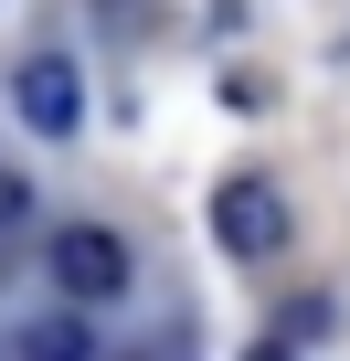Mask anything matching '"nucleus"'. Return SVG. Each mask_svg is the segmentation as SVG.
<instances>
[{"label": "nucleus", "mask_w": 350, "mask_h": 361, "mask_svg": "<svg viewBox=\"0 0 350 361\" xmlns=\"http://www.w3.org/2000/svg\"><path fill=\"white\" fill-rule=\"evenodd\" d=\"M54 287H64L75 308L127 298V234H106V224H64V234H54Z\"/></svg>", "instance_id": "f257e3e1"}, {"label": "nucleus", "mask_w": 350, "mask_h": 361, "mask_svg": "<svg viewBox=\"0 0 350 361\" xmlns=\"http://www.w3.org/2000/svg\"><path fill=\"white\" fill-rule=\"evenodd\" d=\"M213 234H223V255H244V266L287 245V202H276L265 170H234L223 192H213Z\"/></svg>", "instance_id": "f03ea898"}, {"label": "nucleus", "mask_w": 350, "mask_h": 361, "mask_svg": "<svg viewBox=\"0 0 350 361\" xmlns=\"http://www.w3.org/2000/svg\"><path fill=\"white\" fill-rule=\"evenodd\" d=\"M11 106H22V128H43V138H85V75H75L64 54H22Z\"/></svg>", "instance_id": "7ed1b4c3"}, {"label": "nucleus", "mask_w": 350, "mask_h": 361, "mask_svg": "<svg viewBox=\"0 0 350 361\" xmlns=\"http://www.w3.org/2000/svg\"><path fill=\"white\" fill-rule=\"evenodd\" d=\"M11 361H96V340H85V319H32L11 340Z\"/></svg>", "instance_id": "20e7f679"}, {"label": "nucleus", "mask_w": 350, "mask_h": 361, "mask_svg": "<svg viewBox=\"0 0 350 361\" xmlns=\"http://www.w3.org/2000/svg\"><path fill=\"white\" fill-rule=\"evenodd\" d=\"M22 224H32V180H22V170H0V234H22Z\"/></svg>", "instance_id": "39448f33"}, {"label": "nucleus", "mask_w": 350, "mask_h": 361, "mask_svg": "<svg viewBox=\"0 0 350 361\" xmlns=\"http://www.w3.org/2000/svg\"><path fill=\"white\" fill-rule=\"evenodd\" d=\"M96 11H117V22H127V32H138V22H149V11H159V0H96Z\"/></svg>", "instance_id": "423d86ee"}, {"label": "nucleus", "mask_w": 350, "mask_h": 361, "mask_svg": "<svg viewBox=\"0 0 350 361\" xmlns=\"http://www.w3.org/2000/svg\"><path fill=\"white\" fill-rule=\"evenodd\" d=\"M255 361H287V350H276V340H265V350H255Z\"/></svg>", "instance_id": "0eeeda50"}]
</instances>
